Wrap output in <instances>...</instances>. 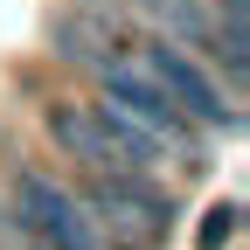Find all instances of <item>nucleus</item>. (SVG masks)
Here are the masks:
<instances>
[{
  "mask_svg": "<svg viewBox=\"0 0 250 250\" xmlns=\"http://www.w3.org/2000/svg\"><path fill=\"white\" fill-rule=\"evenodd\" d=\"M139 62H146V77L174 98V111H181L188 125H202V132H236V125H243V111L223 98V83H215L181 42H146Z\"/></svg>",
  "mask_w": 250,
  "mask_h": 250,
  "instance_id": "f03ea898",
  "label": "nucleus"
},
{
  "mask_svg": "<svg viewBox=\"0 0 250 250\" xmlns=\"http://www.w3.org/2000/svg\"><path fill=\"white\" fill-rule=\"evenodd\" d=\"M98 188H90V202L83 208H98L90 223H111V229H132L139 243L146 236H160L174 223V202L153 188V174H90Z\"/></svg>",
  "mask_w": 250,
  "mask_h": 250,
  "instance_id": "20e7f679",
  "label": "nucleus"
},
{
  "mask_svg": "<svg viewBox=\"0 0 250 250\" xmlns=\"http://www.w3.org/2000/svg\"><path fill=\"white\" fill-rule=\"evenodd\" d=\"M223 7H229V14H243V0H223Z\"/></svg>",
  "mask_w": 250,
  "mask_h": 250,
  "instance_id": "6e6552de",
  "label": "nucleus"
},
{
  "mask_svg": "<svg viewBox=\"0 0 250 250\" xmlns=\"http://www.w3.org/2000/svg\"><path fill=\"white\" fill-rule=\"evenodd\" d=\"M229 236H236V208H215L208 223H202V250H223Z\"/></svg>",
  "mask_w": 250,
  "mask_h": 250,
  "instance_id": "0eeeda50",
  "label": "nucleus"
},
{
  "mask_svg": "<svg viewBox=\"0 0 250 250\" xmlns=\"http://www.w3.org/2000/svg\"><path fill=\"white\" fill-rule=\"evenodd\" d=\"M104 104H111V111H125L132 125H146V132L160 139V146L188 153V167H195L202 125H188V118L174 111V98H167V90L146 77V62H139V56H118V62H104Z\"/></svg>",
  "mask_w": 250,
  "mask_h": 250,
  "instance_id": "7ed1b4c3",
  "label": "nucleus"
},
{
  "mask_svg": "<svg viewBox=\"0 0 250 250\" xmlns=\"http://www.w3.org/2000/svg\"><path fill=\"white\" fill-rule=\"evenodd\" d=\"M7 223L21 236H35L42 250H98V223L77 188H62L42 167H14L7 174Z\"/></svg>",
  "mask_w": 250,
  "mask_h": 250,
  "instance_id": "f257e3e1",
  "label": "nucleus"
},
{
  "mask_svg": "<svg viewBox=\"0 0 250 250\" xmlns=\"http://www.w3.org/2000/svg\"><path fill=\"white\" fill-rule=\"evenodd\" d=\"M42 125H49V139L70 153V160L83 167V174H132L118 160V146H111V132L98 125V111L90 104H70V98H56L49 111H42Z\"/></svg>",
  "mask_w": 250,
  "mask_h": 250,
  "instance_id": "39448f33",
  "label": "nucleus"
},
{
  "mask_svg": "<svg viewBox=\"0 0 250 250\" xmlns=\"http://www.w3.org/2000/svg\"><path fill=\"white\" fill-rule=\"evenodd\" d=\"M139 14H153V21L167 28L160 42H188V35H202V7H195V0H139Z\"/></svg>",
  "mask_w": 250,
  "mask_h": 250,
  "instance_id": "423d86ee",
  "label": "nucleus"
}]
</instances>
